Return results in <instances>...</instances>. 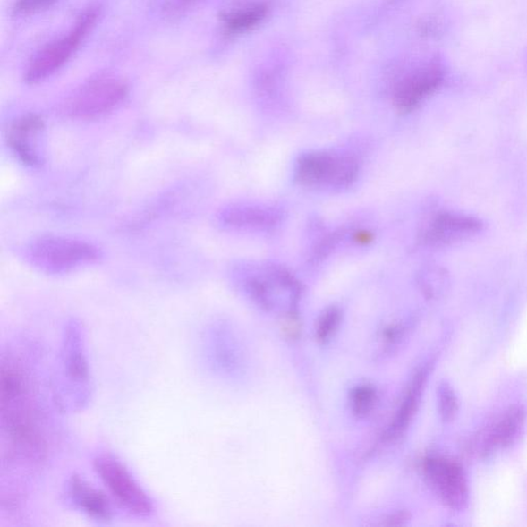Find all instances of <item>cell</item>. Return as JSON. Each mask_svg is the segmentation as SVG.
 Returning a JSON list of instances; mask_svg holds the SVG:
<instances>
[{"instance_id":"obj_1","label":"cell","mask_w":527,"mask_h":527,"mask_svg":"<svg viewBox=\"0 0 527 527\" xmlns=\"http://www.w3.org/2000/svg\"><path fill=\"white\" fill-rule=\"evenodd\" d=\"M38 388L21 358L13 353L4 355L0 367V423L4 462L37 465L46 458L49 443Z\"/></svg>"},{"instance_id":"obj_2","label":"cell","mask_w":527,"mask_h":527,"mask_svg":"<svg viewBox=\"0 0 527 527\" xmlns=\"http://www.w3.org/2000/svg\"><path fill=\"white\" fill-rule=\"evenodd\" d=\"M23 258L34 269L49 276H64L100 261L98 246L81 239L42 235L25 245Z\"/></svg>"},{"instance_id":"obj_3","label":"cell","mask_w":527,"mask_h":527,"mask_svg":"<svg viewBox=\"0 0 527 527\" xmlns=\"http://www.w3.org/2000/svg\"><path fill=\"white\" fill-rule=\"evenodd\" d=\"M128 94L129 88L124 81L101 75L73 91L65 101L64 113L67 118L77 121L105 118L124 104Z\"/></svg>"},{"instance_id":"obj_4","label":"cell","mask_w":527,"mask_h":527,"mask_svg":"<svg viewBox=\"0 0 527 527\" xmlns=\"http://www.w3.org/2000/svg\"><path fill=\"white\" fill-rule=\"evenodd\" d=\"M93 467L109 494L130 514L138 517L153 514V499L118 458L111 455H98L93 462Z\"/></svg>"},{"instance_id":"obj_5","label":"cell","mask_w":527,"mask_h":527,"mask_svg":"<svg viewBox=\"0 0 527 527\" xmlns=\"http://www.w3.org/2000/svg\"><path fill=\"white\" fill-rule=\"evenodd\" d=\"M60 375L64 387H70L72 405L84 406L90 395V366L83 328L75 320L65 327L60 352Z\"/></svg>"},{"instance_id":"obj_6","label":"cell","mask_w":527,"mask_h":527,"mask_svg":"<svg viewBox=\"0 0 527 527\" xmlns=\"http://www.w3.org/2000/svg\"><path fill=\"white\" fill-rule=\"evenodd\" d=\"M359 163L351 156L316 152L300 157L296 181L305 187L344 189L358 179Z\"/></svg>"},{"instance_id":"obj_7","label":"cell","mask_w":527,"mask_h":527,"mask_svg":"<svg viewBox=\"0 0 527 527\" xmlns=\"http://www.w3.org/2000/svg\"><path fill=\"white\" fill-rule=\"evenodd\" d=\"M96 19H98L96 10L87 11L67 36L47 45L40 51L27 68L25 72L27 83L38 84L59 71L72 58L81 40H84L89 31L93 29Z\"/></svg>"},{"instance_id":"obj_8","label":"cell","mask_w":527,"mask_h":527,"mask_svg":"<svg viewBox=\"0 0 527 527\" xmlns=\"http://www.w3.org/2000/svg\"><path fill=\"white\" fill-rule=\"evenodd\" d=\"M423 474L441 501L453 510H463L469 502V484L463 469L446 457H428Z\"/></svg>"},{"instance_id":"obj_9","label":"cell","mask_w":527,"mask_h":527,"mask_svg":"<svg viewBox=\"0 0 527 527\" xmlns=\"http://www.w3.org/2000/svg\"><path fill=\"white\" fill-rule=\"evenodd\" d=\"M6 145L15 158L30 168L46 160V125L39 115L30 114L13 120L6 130Z\"/></svg>"},{"instance_id":"obj_10","label":"cell","mask_w":527,"mask_h":527,"mask_svg":"<svg viewBox=\"0 0 527 527\" xmlns=\"http://www.w3.org/2000/svg\"><path fill=\"white\" fill-rule=\"evenodd\" d=\"M482 229L480 221L474 217L455 215L440 214L434 217L422 234V242L429 245L448 244Z\"/></svg>"},{"instance_id":"obj_11","label":"cell","mask_w":527,"mask_h":527,"mask_svg":"<svg viewBox=\"0 0 527 527\" xmlns=\"http://www.w3.org/2000/svg\"><path fill=\"white\" fill-rule=\"evenodd\" d=\"M66 492L75 508L89 517L99 522H109L113 518V508L108 497L83 477L73 474L67 482Z\"/></svg>"},{"instance_id":"obj_12","label":"cell","mask_w":527,"mask_h":527,"mask_svg":"<svg viewBox=\"0 0 527 527\" xmlns=\"http://www.w3.org/2000/svg\"><path fill=\"white\" fill-rule=\"evenodd\" d=\"M442 81L443 72L438 66H430L417 72L396 91L395 106L401 112L412 111L423 99L437 90Z\"/></svg>"},{"instance_id":"obj_13","label":"cell","mask_w":527,"mask_h":527,"mask_svg":"<svg viewBox=\"0 0 527 527\" xmlns=\"http://www.w3.org/2000/svg\"><path fill=\"white\" fill-rule=\"evenodd\" d=\"M428 378V369L422 368L417 372L410 382L401 406L395 419L390 422L385 433L387 441L398 440L412 424L414 416L419 410L424 387Z\"/></svg>"},{"instance_id":"obj_14","label":"cell","mask_w":527,"mask_h":527,"mask_svg":"<svg viewBox=\"0 0 527 527\" xmlns=\"http://www.w3.org/2000/svg\"><path fill=\"white\" fill-rule=\"evenodd\" d=\"M278 220L276 211L241 204L230 205L218 215V222L230 229H267Z\"/></svg>"},{"instance_id":"obj_15","label":"cell","mask_w":527,"mask_h":527,"mask_svg":"<svg viewBox=\"0 0 527 527\" xmlns=\"http://www.w3.org/2000/svg\"><path fill=\"white\" fill-rule=\"evenodd\" d=\"M525 420L523 410L510 409L499 421L489 435L488 446L490 448H503L509 446L514 441L523 429Z\"/></svg>"},{"instance_id":"obj_16","label":"cell","mask_w":527,"mask_h":527,"mask_svg":"<svg viewBox=\"0 0 527 527\" xmlns=\"http://www.w3.org/2000/svg\"><path fill=\"white\" fill-rule=\"evenodd\" d=\"M378 401L376 389L368 385L359 386L353 390L351 395L352 409L358 417H366L372 412Z\"/></svg>"},{"instance_id":"obj_17","label":"cell","mask_w":527,"mask_h":527,"mask_svg":"<svg viewBox=\"0 0 527 527\" xmlns=\"http://www.w3.org/2000/svg\"><path fill=\"white\" fill-rule=\"evenodd\" d=\"M341 321V311L338 307H328L320 314L316 327V336L320 344H326L337 331Z\"/></svg>"},{"instance_id":"obj_18","label":"cell","mask_w":527,"mask_h":527,"mask_svg":"<svg viewBox=\"0 0 527 527\" xmlns=\"http://www.w3.org/2000/svg\"><path fill=\"white\" fill-rule=\"evenodd\" d=\"M265 16V10L261 6L231 13L227 19L228 29L232 31L250 30L261 21Z\"/></svg>"},{"instance_id":"obj_19","label":"cell","mask_w":527,"mask_h":527,"mask_svg":"<svg viewBox=\"0 0 527 527\" xmlns=\"http://www.w3.org/2000/svg\"><path fill=\"white\" fill-rule=\"evenodd\" d=\"M438 399H439V410L442 419L449 421L455 419L457 413L458 405L456 396L447 383H442L438 389Z\"/></svg>"},{"instance_id":"obj_20","label":"cell","mask_w":527,"mask_h":527,"mask_svg":"<svg viewBox=\"0 0 527 527\" xmlns=\"http://www.w3.org/2000/svg\"><path fill=\"white\" fill-rule=\"evenodd\" d=\"M55 2L56 0H17L15 10L18 13L30 15V13L49 8Z\"/></svg>"},{"instance_id":"obj_21","label":"cell","mask_w":527,"mask_h":527,"mask_svg":"<svg viewBox=\"0 0 527 527\" xmlns=\"http://www.w3.org/2000/svg\"><path fill=\"white\" fill-rule=\"evenodd\" d=\"M409 520V514L406 512H399L396 514L389 516L381 523L383 526H402L405 525Z\"/></svg>"},{"instance_id":"obj_22","label":"cell","mask_w":527,"mask_h":527,"mask_svg":"<svg viewBox=\"0 0 527 527\" xmlns=\"http://www.w3.org/2000/svg\"><path fill=\"white\" fill-rule=\"evenodd\" d=\"M354 242L361 245H367L371 243L374 239V235L371 232L366 230H360L354 233Z\"/></svg>"}]
</instances>
